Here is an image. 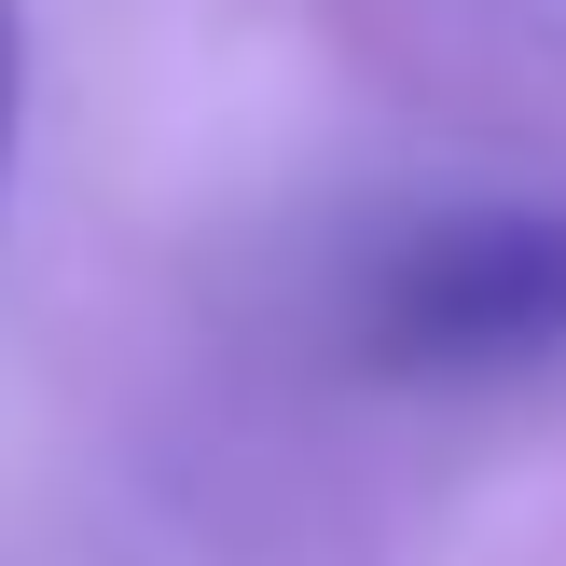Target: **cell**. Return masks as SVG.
Segmentation results:
<instances>
[{
    "label": "cell",
    "mask_w": 566,
    "mask_h": 566,
    "mask_svg": "<svg viewBox=\"0 0 566 566\" xmlns=\"http://www.w3.org/2000/svg\"><path fill=\"white\" fill-rule=\"evenodd\" d=\"M359 359L387 387H497L566 359V208L470 193L401 221L359 276Z\"/></svg>",
    "instance_id": "cell-1"
},
{
    "label": "cell",
    "mask_w": 566,
    "mask_h": 566,
    "mask_svg": "<svg viewBox=\"0 0 566 566\" xmlns=\"http://www.w3.org/2000/svg\"><path fill=\"white\" fill-rule=\"evenodd\" d=\"M14 111H28V28H14V0H0V166H14Z\"/></svg>",
    "instance_id": "cell-2"
}]
</instances>
